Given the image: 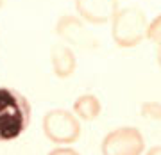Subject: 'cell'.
Listing matches in <instances>:
<instances>
[{"mask_svg": "<svg viewBox=\"0 0 161 155\" xmlns=\"http://www.w3.org/2000/svg\"><path fill=\"white\" fill-rule=\"evenodd\" d=\"M41 128L45 137L54 144H72L80 136L79 118L66 109H52L45 112L41 120Z\"/></svg>", "mask_w": 161, "mask_h": 155, "instance_id": "3", "label": "cell"}, {"mask_svg": "<svg viewBox=\"0 0 161 155\" xmlns=\"http://www.w3.org/2000/svg\"><path fill=\"white\" fill-rule=\"evenodd\" d=\"M147 39L156 43V45H161V14L149 22V27H147Z\"/></svg>", "mask_w": 161, "mask_h": 155, "instance_id": "10", "label": "cell"}, {"mask_svg": "<svg viewBox=\"0 0 161 155\" xmlns=\"http://www.w3.org/2000/svg\"><path fill=\"white\" fill-rule=\"evenodd\" d=\"M2 6H4V0H0V7H2Z\"/></svg>", "mask_w": 161, "mask_h": 155, "instance_id": "14", "label": "cell"}, {"mask_svg": "<svg viewBox=\"0 0 161 155\" xmlns=\"http://www.w3.org/2000/svg\"><path fill=\"white\" fill-rule=\"evenodd\" d=\"M140 114L143 116L145 120L161 123V102H156V100L143 102L140 105Z\"/></svg>", "mask_w": 161, "mask_h": 155, "instance_id": "9", "label": "cell"}, {"mask_svg": "<svg viewBox=\"0 0 161 155\" xmlns=\"http://www.w3.org/2000/svg\"><path fill=\"white\" fill-rule=\"evenodd\" d=\"M52 71L58 79H68L77 70V57L75 52L64 43H56L50 48Z\"/></svg>", "mask_w": 161, "mask_h": 155, "instance_id": "7", "label": "cell"}, {"mask_svg": "<svg viewBox=\"0 0 161 155\" xmlns=\"http://www.w3.org/2000/svg\"><path fill=\"white\" fill-rule=\"evenodd\" d=\"M100 111H102L100 100H98L95 95H92V93H84V95H80L79 98H75L74 105H72V112L82 121L97 120L98 114H100Z\"/></svg>", "mask_w": 161, "mask_h": 155, "instance_id": "8", "label": "cell"}, {"mask_svg": "<svg viewBox=\"0 0 161 155\" xmlns=\"http://www.w3.org/2000/svg\"><path fill=\"white\" fill-rule=\"evenodd\" d=\"M147 16L140 7H120L111 20V36L116 46L132 48L147 38Z\"/></svg>", "mask_w": 161, "mask_h": 155, "instance_id": "2", "label": "cell"}, {"mask_svg": "<svg viewBox=\"0 0 161 155\" xmlns=\"http://www.w3.org/2000/svg\"><path fill=\"white\" fill-rule=\"evenodd\" d=\"M156 61H158V64H159V68H161V45L156 46Z\"/></svg>", "mask_w": 161, "mask_h": 155, "instance_id": "13", "label": "cell"}, {"mask_svg": "<svg viewBox=\"0 0 161 155\" xmlns=\"http://www.w3.org/2000/svg\"><path fill=\"white\" fill-rule=\"evenodd\" d=\"M102 155H143L145 139L136 127H118L104 136L100 143Z\"/></svg>", "mask_w": 161, "mask_h": 155, "instance_id": "4", "label": "cell"}, {"mask_svg": "<svg viewBox=\"0 0 161 155\" xmlns=\"http://www.w3.org/2000/svg\"><path fill=\"white\" fill-rule=\"evenodd\" d=\"M48 155H80L77 150L68 148V146H59V148H54L48 152Z\"/></svg>", "mask_w": 161, "mask_h": 155, "instance_id": "11", "label": "cell"}, {"mask_svg": "<svg viewBox=\"0 0 161 155\" xmlns=\"http://www.w3.org/2000/svg\"><path fill=\"white\" fill-rule=\"evenodd\" d=\"M143 155H161V144L149 148V150H147V153H143Z\"/></svg>", "mask_w": 161, "mask_h": 155, "instance_id": "12", "label": "cell"}, {"mask_svg": "<svg viewBox=\"0 0 161 155\" xmlns=\"http://www.w3.org/2000/svg\"><path fill=\"white\" fill-rule=\"evenodd\" d=\"M29 100L25 95L7 86H0V143H11L20 137L31 123Z\"/></svg>", "mask_w": 161, "mask_h": 155, "instance_id": "1", "label": "cell"}, {"mask_svg": "<svg viewBox=\"0 0 161 155\" xmlns=\"http://www.w3.org/2000/svg\"><path fill=\"white\" fill-rule=\"evenodd\" d=\"M56 34L68 45L82 48V50H92L97 46V38L86 29L84 20L74 14H63L56 22Z\"/></svg>", "mask_w": 161, "mask_h": 155, "instance_id": "5", "label": "cell"}, {"mask_svg": "<svg viewBox=\"0 0 161 155\" xmlns=\"http://www.w3.org/2000/svg\"><path fill=\"white\" fill-rule=\"evenodd\" d=\"M74 6L80 20L93 25L111 22L115 13L120 9L118 0H74Z\"/></svg>", "mask_w": 161, "mask_h": 155, "instance_id": "6", "label": "cell"}]
</instances>
